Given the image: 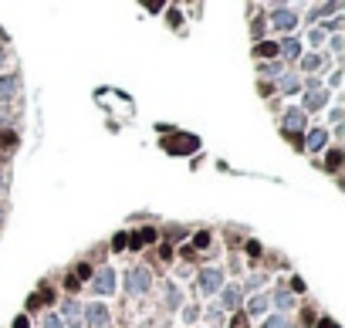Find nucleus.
I'll return each instance as SVG.
<instances>
[{"mask_svg":"<svg viewBox=\"0 0 345 328\" xmlns=\"http://www.w3.org/2000/svg\"><path fill=\"white\" fill-rule=\"evenodd\" d=\"M264 308H267V298H264V295H257L254 301H250V315H261Z\"/></svg>","mask_w":345,"mask_h":328,"instance_id":"dca6fc26","label":"nucleus"},{"mask_svg":"<svg viewBox=\"0 0 345 328\" xmlns=\"http://www.w3.org/2000/svg\"><path fill=\"white\" fill-rule=\"evenodd\" d=\"M230 328H247V318H244V315H241V318H233Z\"/></svg>","mask_w":345,"mask_h":328,"instance_id":"bb28decb","label":"nucleus"},{"mask_svg":"<svg viewBox=\"0 0 345 328\" xmlns=\"http://www.w3.org/2000/svg\"><path fill=\"white\" fill-rule=\"evenodd\" d=\"M92 287H95L98 295H112V291H115V274L108 271V267H105V271H98V274H95V284H92Z\"/></svg>","mask_w":345,"mask_h":328,"instance_id":"7ed1b4c3","label":"nucleus"},{"mask_svg":"<svg viewBox=\"0 0 345 328\" xmlns=\"http://www.w3.org/2000/svg\"><path fill=\"white\" fill-rule=\"evenodd\" d=\"M325 142H329V132H325V129H312V132H308V149H312V152H318Z\"/></svg>","mask_w":345,"mask_h":328,"instance_id":"6e6552de","label":"nucleus"},{"mask_svg":"<svg viewBox=\"0 0 345 328\" xmlns=\"http://www.w3.org/2000/svg\"><path fill=\"white\" fill-rule=\"evenodd\" d=\"M14 328H31V321H27V318H24V315H21V318H17V321H14Z\"/></svg>","mask_w":345,"mask_h":328,"instance_id":"cd10ccee","label":"nucleus"},{"mask_svg":"<svg viewBox=\"0 0 345 328\" xmlns=\"http://www.w3.org/2000/svg\"><path fill=\"white\" fill-rule=\"evenodd\" d=\"M264 328H284V315H274V318L271 321H267V325Z\"/></svg>","mask_w":345,"mask_h":328,"instance_id":"412c9836","label":"nucleus"},{"mask_svg":"<svg viewBox=\"0 0 345 328\" xmlns=\"http://www.w3.org/2000/svg\"><path fill=\"white\" fill-rule=\"evenodd\" d=\"M207 244H210V234H200V237L193 240V247H207Z\"/></svg>","mask_w":345,"mask_h":328,"instance_id":"b1692460","label":"nucleus"},{"mask_svg":"<svg viewBox=\"0 0 345 328\" xmlns=\"http://www.w3.org/2000/svg\"><path fill=\"white\" fill-rule=\"evenodd\" d=\"M281 44H284L281 51H284V54H288V57H298V54H301V44H298L295 37H288V41H281Z\"/></svg>","mask_w":345,"mask_h":328,"instance_id":"ddd939ff","label":"nucleus"},{"mask_svg":"<svg viewBox=\"0 0 345 328\" xmlns=\"http://www.w3.org/2000/svg\"><path fill=\"white\" fill-rule=\"evenodd\" d=\"M0 57H4V51H0Z\"/></svg>","mask_w":345,"mask_h":328,"instance_id":"c756f323","label":"nucleus"},{"mask_svg":"<svg viewBox=\"0 0 345 328\" xmlns=\"http://www.w3.org/2000/svg\"><path fill=\"white\" fill-rule=\"evenodd\" d=\"M88 274H92V267H88V264H81L78 274H71V278H78V281H81V278H88Z\"/></svg>","mask_w":345,"mask_h":328,"instance_id":"4be33fe9","label":"nucleus"},{"mask_svg":"<svg viewBox=\"0 0 345 328\" xmlns=\"http://www.w3.org/2000/svg\"><path fill=\"white\" fill-rule=\"evenodd\" d=\"M224 301L230 304V308H237V304H241V287H230V291L224 295Z\"/></svg>","mask_w":345,"mask_h":328,"instance_id":"2eb2a0df","label":"nucleus"},{"mask_svg":"<svg viewBox=\"0 0 345 328\" xmlns=\"http://www.w3.org/2000/svg\"><path fill=\"white\" fill-rule=\"evenodd\" d=\"M125 244H129V237H125V234H119V237H115V244H112V247H115V250H122V247H125Z\"/></svg>","mask_w":345,"mask_h":328,"instance_id":"393cba45","label":"nucleus"},{"mask_svg":"<svg viewBox=\"0 0 345 328\" xmlns=\"http://www.w3.org/2000/svg\"><path fill=\"white\" fill-rule=\"evenodd\" d=\"M125 284H129V291H132V295H146V291L153 287V278H149V271H146V267H139V271L125 274Z\"/></svg>","mask_w":345,"mask_h":328,"instance_id":"f257e3e1","label":"nucleus"},{"mask_svg":"<svg viewBox=\"0 0 345 328\" xmlns=\"http://www.w3.org/2000/svg\"><path fill=\"white\" fill-rule=\"evenodd\" d=\"M284 125H288V132L301 129V125H305V112H301V108H291V112L284 115Z\"/></svg>","mask_w":345,"mask_h":328,"instance_id":"1a4fd4ad","label":"nucleus"},{"mask_svg":"<svg viewBox=\"0 0 345 328\" xmlns=\"http://www.w3.org/2000/svg\"><path fill=\"white\" fill-rule=\"evenodd\" d=\"M274 301H278V308H281V312H291V308H295V295H291V291H278V298H274Z\"/></svg>","mask_w":345,"mask_h":328,"instance_id":"f8f14e48","label":"nucleus"},{"mask_svg":"<svg viewBox=\"0 0 345 328\" xmlns=\"http://www.w3.org/2000/svg\"><path fill=\"white\" fill-rule=\"evenodd\" d=\"M162 146L166 149H196V139L193 136H176V139H166Z\"/></svg>","mask_w":345,"mask_h":328,"instance_id":"9d476101","label":"nucleus"},{"mask_svg":"<svg viewBox=\"0 0 345 328\" xmlns=\"http://www.w3.org/2000/svg\"><path fill=\"white\" fill-rule=\"evenodd\" d=\"M44 328H64V325H61L58 315H48V318H44Z\"/></svg>","mask_w":345,"mask_h":328,"instance_id":"aec40b11","label":"nucleus"},{"mask_svg":"<svg viewBox=\"0 0 345 328\" xmlns=\"http://www.w3.org/2000/svg\"><path fill=\"white\" fill-rule=\"evenodd\" d=\"M274 51H278V48H274V44H271V41H261V44H257V54H261V57H267V54H274Z\"/></svg>","mask_w":345,"mask_h":328,"instance_id":"a211bd4d","label":"nucleus"},{"mask_svg":"<svg viewBox=\"0 0 345 328\" xmlns=\"http://www.w3.org/2000/svg\"><path fill=\"white\" fill-rule=\"evenodd\" d=\"M220 284H224V274L213 267V271H203L200 274V287H203V295H213V291H220Z\"/></svg>","mask_w":345,"mask_h":328,"instance_id":"f03ea898","label":"nucleus"},{"mask_svg":"<svg viewBox=\"0 0 345 328\" xmlns=\"http://www.w3.org/2000/svg\"><path fill=\"white\" fill-rule=\"evenodd\" d=\"M338 163H342V152H332V156H329V169H335Z\"/></svg>","mask_w":345,"mask_h":328,"instance_id":"5701e85b","label":"nucleus"},{"mask_svg":"<svg viewBox=\"0 0 345 328\" xmlns=\"http://www.w3.org/2000/svg\"><path fill=\"white\" fill-rule=\"evenodd\" d=\"M51 298H55V295H51V291H41V295H34L31 301H27V308H38V304H44V301L51 304Z\"/></svg>","mask_w":345,"mask_h":328,"instance_id":"4468645a","label":"nucleus"},{"mask_svg":"<svg viewBox=\"0 0 345 328\" xmlns=\"http://www.w3.org/2000/svg\"><path fill=\"white\" fill-rule=\"evenodd\" d=\"M329 105V91L318 88V85L312 82V88H308V99H305V108H325Z\"/></svg>","mask_w":345,"mask_h":328,"instance_id":"20e7f679","label":"nucleus"},{"mask_svg":"<svg viewBox=\"0 0 345 328\" xmlns=\"http://www.w3.org/2000/svg\"><path fill=\"white\" fill-rule=\"evenodd\" d=\"M85 315H88V328H105L108 325V308H105V304H92Z\"/></svg>","mask_w":345,"mask_h":328,"instance_id":"39448f33","label":"nucleus"},{"mask_svg":"<svg viewBox=\"0 0 345 328\" xmlns=\"http://www.w3.org/2000/svg\"><path fill=\"white\" fill-rule=\"evenodd\" d=\"M17 88H21V78H17V74H7V78H0V99H10Z\"/></svg>","mask_w":345,"mask_h":328,"instance_id":"0eeeda50","label":"nucleus"},{"mask_svg":"<svg viewBox=\"0 0 345 328\" xmlns=\"http://www.w3.org/2000/svg\"><path fill=\"white\" fill-rule=\"evenodd\" d=\"M149 240H156V230H139L136 237H129V247H142Z\"/></svg>","mask_w":345,"mask_h":328,"instance_id":"9b49d317","label":"nucleus"},{"mask_svg":"<svg viewBox=\"0 0 345 328\" xmlns=\"http://www.w3.org/2000/svg\"><path fill=\"white\" fill-rule=\"evenodd\" d=\"M301 65H305V71H315V68H321V54H308Z\"/></svg>","mask_w":345,"mask_h":328,"instance_id":"f3484780","label":"nucleus"},{"mask_svg":"<svg viewBox=\"0 0 345 328\" xmlns=\"http://www.w3.org/2000/svg\"><path fill=\"white\" fill-rule=\"evenodd\" d=\"M281 88H284V91H298V88H301V82H298V78H284Z\"/></svg>","mask_w":345,"mask_h":328,"instance_id":"6ab92c4d","label":"nucleus"},{"mask_svg":"<svg viewBox=\"0 0 345 328\" xmlns=\"http://www.w3.org/2000/svg\"><path fill=\"white\" fill-rule=\"evenodd\" d=\"M271 21H274V27H281V31H291V27H295L298 24V14H295V10H274V14H271Z\"/></svg>","mask_w":345,"mask_h":328,"instance_id":"423d86ee","label":"nucleus"},{"mask_svg":"<svg viewBox=\"0 0 345 328\" xmlns=\"http://www.w3.org/2000/svg\"><path fill=\"white\" fill-rule=\"evenodd\" d=\"M318 328H338V325H335L332 318H321V321H318Z\"/></svg>","mask_w":345,"mask_h":328,"instance_id":"c85d7f7f","label":"nucleus"},{"mask_svg":"<svg viewBox=\"0 0 345 328\" xmlns=\"http://www.w3.org/2000/svg\"><path fill=\"white\" fill-rule=\"evenodd\" d=\"M321 41H325V34H321L318 27H315V31H312V44H321Z\"/></svg>","mask_w":345,"mask_h":328,"instance_id":"a878e982","label":"nucleus"}]
</instances>
